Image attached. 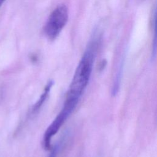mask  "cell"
I'll use <instances>...</instances> for the list:
<instances>
[{
  "instance_id": "1",
  "label": "cell",
  "mask_w": 157,
  "mask_h": 157,
  "mask_svg": "<svg viewBox=\"0 0 157 157\" xmlns=\"http://www.w3.org/2000/svg\"><path fill=\"white\" fill-rule=\"evenodd\" d=\"M99 40V36L94 35L93 37L76 68L65 102L60 111L67 117H69L75 109L88 84L97 53Z\"/></svg>"
},
{
  "instance_id": "2",
  "label": "cell",
  "mask_w": 157,
  "mask_h": 157,
  "mask_svg": "<svg viewBox=\"0 0 157 157\" xmlns=\"http://www.w3.org/2000/svg\"><path fill=\"white\" fill-rule=\"evenodd\" d=\"M68 20V9L64 4L58 5L50 13L44 27V33L49 40H55Z\"/></svg>"
},
{
  "instance_id": "3",
  "label": "cell",
  "mask_w": 157,
  "mask_h": 157,
  "mask_svg": "<svg viewBox=\"0 0 157 157\" xmlns=\"http://www.w3.org/2000/svg\"><path fill=\"white\" fill-rule=\"evenodd\" d=\"M57 150H58V148L57 147H55V148L52 150L50 155L49 157H56V154H57Z\"/></svg>"
},
{
  "instance_id": "4",
  "label": "cell",
  "mask_w": 157,
  "mask_h": 157,
  "mask_svg": "<svg viewBox=\"0 0 157 157\" xmlns=\"http://www.w3.org/2000/svg\"><path fill=\"white\" fill-rule=\"evenodd\" d=\"M4 1H5V0H0V8H1V7L2 6V5L3 4V3H4Z\"/></svg>"
}]
</instances>
